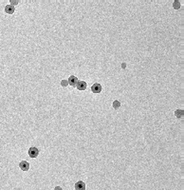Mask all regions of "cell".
<instances>
[{
	"mask_svg": "<svg viewBox=\"0 0 184 190\" xmlns=\"http://www.w3.org/2000/svg\"><path fill=\"white\" fill-rule=\"evenodd\" d=\"M28 153H29V156L30 158H36L39 155V149L34 147V146H31L30 148H29Z\"/></svg>",
	"mask_w": 184,
	"mask_h": 190,
	"instance_id": "obj_1",
	"label": "cell"
},
{
	"mask_svg": "<svg viewBox=\"0 0 184 190\" xmlns=\"http://www.w3.org/2000/svg\"><path fill=\"white\" fill-rule=\"evenodd\" d=\"M102 85L99 84V83H95V84H93V85L91 86V91L95 94L100 93V92L102 91Z\"/></svg>",
	"mask_w": 184,
	"mask_h": 190,
	"instance_id": "obj_2",
	"label": "cell"
},
{
	"mask_svg": "<svg viewBox=\"0 0 184 190\" xmlns=\"http://www.w3.org/2000/svg\"><path fill=\"white\" fill-rule=\"evenodd\" d=\"M67 82H68V85L72 86V87H76L77 83L79 82V80H78V78H77L76 76L71 75V76H69V77H68Z\"/></svg>",
	"mask_w": 184,
	"mask_h": 190,
	"instance_id": "obj_3",
	"label": "cell"
},
{
	"mask_svg": "<svg viewBox=\"0 0 184 190\" xmlns=\"http://www.w3.org/2000/svg\"><path fill=\"white\" fill-rule=\"evenodd\" d=\"M19 167L22 171H28L29 169V164L27 161H21L19 164Z\"/></svg>",
	"mask_w": 184,
	"mask_h": 190,
	"instance_id": "obj_4",
	"label": "cell"
},
{
	"mask_svg": "<svg viewBox=\"0 0 184 190\" xmlns=\"http://www.w3.org/2000/svg\"><path fill=\"white\" fill-rule=\"evenodd\" d=\"M86 87H87L86 82H85V81H79V82L77 83V85L75 88H76L77 89H79V90H85V89H86Z\"/></svg>",
	"mask_w": 184,
	"mask_h": 190,
	"instance_id": "obj_5",
	"label": "cell"
},
{
	"mask_svg": "<svg viewBox=\"0 0 184 190\" xmlns=\"http://www.w3.org/2000/svg\"><path fill=\"white\" fill-rule=\"evenodd\" d=\"M76 190H85V184L83 181H78L74 185Z\"/></svg>",
	"mask_w": 184,
	"mask_h": 190,
	"instance_id": "obj_6",
	"label": "cell"
},
{
	"mask_svg": "<svg viewBox=\"0 0 184 190\" xmlns=\"http://www.w3.org/2000/svg\"><path fill=\"white\" fill-rule=\"evenodd\" d=\"M14 12H15L14 6H12V5H7L5 7V12L8 13V14H12Z\"/></svg>",
	"mask_w": 184,
	"mask_h": 190,
	"instance_id": "obj_7",
	"label": "cell"
},
{
	"mask_svg": "<svg viewBox=\"0 0 184 190\" xmlns=\"http://www.w3.org/2000/svg\"><path fill=\"white\" fill-rule=\"evenodd\" d=\"M175 115L177 118H182L184 115L183 109H177V110L175 111Z\"/></svg>",
	"mask_w": 184,
	"mask_h": 190,
	"instance_id": "obj_8",
	"label": "cell"
},
{
	"mask_svg": "<svg viewBox=\"0 0 184 190\" xmlns=\"http://www.w3.org/2000/svg\"><path fill=\"white\" fill-rule=\"evenodd\" d=\"M112 105H113L114 109H118V108L121 107V102L120 101H118V100H115L114 102H113V104H112Z\"/></svg>",
	"mask_w": 184,
	"mask_h": 190,
	"instance_id": "obj_9",
	"label": "cell"
},
{
	"mask_svg": "<svg viewBox=\"0 0 184 190\" xmlns=\"http://www.w3.org/2000/svg\"><path fill=\"white\" fill-rule=\"evenodd\" d=\"M173 7H174V9H175V10L180 9V7H181L180 2H179V1H175V2L173 3Z\"/></svg>",
	"mask_w": 184,
	"mask_h": 190,
	"instance_id": "obj_10",
	"label": "cell"
},
{
	"mask_svg": "<svg viewBox=\"0 0 184 190\" xmlns=\"http://www.w3.org/2000/svg\"><path fill=\"white\" fill-rule=\"evenodd\" d=\"M61 86L63 88H66L68 86V82H67V80H62L61 81Z\"/></svg>",
	"mask_w": 184,
	"mask_h": 190,
	"instance_id": "obj_11",
	"label": "cell"
},
{
	"mask_svg": "<svg viewBox=\"0 0 184 190\" xmlns=\"http://www.w3.org/2000/svg\"><path fill=\"white\" fill-rule=\"evenodd\" d=\"M10 2L12 4V6H14V5H17V4L19 3V1H14V0H11Z\"/></svg>",
	"mask_w": 184,
	"mask_h": 190,
	"instance_id": "obj_12",
	"label": "cell"
},
{
	"mask_svg": "<svg viewBox=\"0 0 184 190\" xmlns=\"http://www.w3.org/2000/svg\"><path fill=\"white\" fill-rule=\"evenodd\" d=\"M54 190H63V188H62L61 186H55Z\"/></svg>",
	"mask_w": 184,
	"mask_h": 190,
	"instance_id": "obj_13",
	"label": "cell"
},
{
	"mask_svg": "<svg viewBox=\"0 0 184 190\" xmlns=\"http://www.w3.org/2000/svg\"><path fill=\"white\" fill-rule=\"evenodd\" d=\"M122 65H123V66H122V67H123V69H125V67H126V66H125V63H123V64H122Z\"/></svg>",
	"mask_w": 184,
	"mask_h": 190,
	"instance_id": "obj_14",
	"label": "cell"
}]
</instances>
